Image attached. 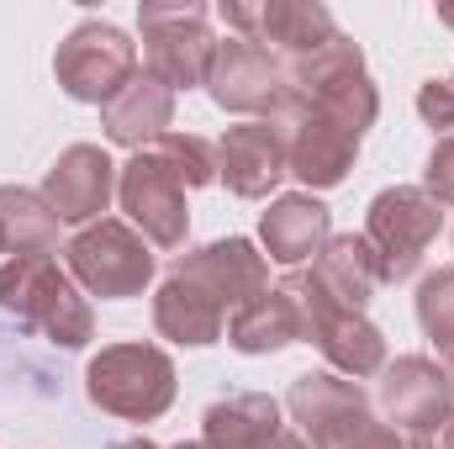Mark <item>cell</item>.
<instances>
[{
	"label": "cell",
	"mask_w": 454,
	"mask_h": 449,
	"mask_svg": "<svg viewBox=\"0 0 454 449\" xmlns=\"http://www.w3.org/2000/svg\"><path fill=\"white\" fill-rule=\"evenodd\" d=\"M407 449H454V413L428 423V429H418V434H407Z\"/></svg>",
	"instance_id": "28"
},
{
	"label": "cell",
	"mask_w": 454,
	"mask_h": 449,
	"mask_svg": "<svg viewBox=\"0 0 454 449\" xmlns=\"http://www.w3.org/2000/svg\"><path fill=\"white\" fill-rule=\"evenodd\" d=\"M439 21H444V27H454V5H444V11H439Z\"/></svg>",
	"instance_id": "31"
},
{
	"label": "cell",
	"mask_w": 454,
	"mask_h": 449,
	"mask_svg": "<svg viewBox=\"0 0 454 449\" xmlns=\"http://www.w3.org/2000/svg\"><path fill=\"white\" fill-rule=\"evenodd\" d=\"M444 212L439 201L423 191V185H391L370 201L364 212V243L380 264V286H396V280H412L428 243L439 238Z\"/></svg>",
	"instance_id": "7"
},
{
	"label": "cell",
	"mask_w": 454,
	"mask_h": 449,
	"mask_svg": "<svg viewBox=\"0 0 454 449\" xmlns=\"http://www.w3.org/2000/svg\"><path fill=\"white\" fill-rule=\"evenodd\" d=\"M418 116H423L434 132L454 138V69H450V75L423 80V91H418Z\"/></svg>",
	"instance_id": "26"
},
{
	"label": "cell",
	"mask_w": 454,
	"mask_h": 449,
	"mask_svg": "<svg viewBox=\"0 0 454 449\" xmlns=\"http://www.w3.org/2000/svg\"><path fill=\"white\" fill-rule=\"evenodd\" d=\"M423 191L439 201V207H454V138H439L428 164H423Z\"/></svg>",
	"instance_id": "27"
},
{
	"label": "cell",
	"mask_w": 454,
	"mask_h": 449,
	"mask_svg": "<svg viewBox=\"0 0 454 449\" xmlns=\"http://www.w3.org/2000/svg\"><path fill=\"white\" fill-rule=\"evenodd\" d=\"M270 122L280 127L291 175H296L307 191H333V185L348 180V169H354L364 138H354V132L339 127L333 116L312 112V106H301V101H291V96L280 101V112L270 116Z\"/></svg>",
	"instance_id": "11"
},
{
	"label": "cell",
	"mask_w": 454,
	"mask_h": 449,
	"mask_svg": "<svg viewBox=\"0 0 454 449\" xmlns=\"http://www.w3.org/2000/svg\"><path fill=\"white\" fill-rule=\"evenodd\" d=\"M286 434V407L270 391H232L207 407L201 445L207 449H264Z\"/></svg>",
	"instance_id": "19"
},
{
	"label": "cell",
	"mask_w": 454,
	"mask_h": 449,
	"mask_svg": "<svg viewBox=\"0 0 454 449\" xmlns=\"http://www.w3.org/2000/svg\"><path fill=\"white\" fill-rule=\"evenodd\" d=\"M286 175H291L286 138H280V127L270 116L264 122H238V127L223 132V143H217V180L232 196L264 201Z\"/></svg>",
	"instance_id": "16"
},
{
	"label": "cell",
	"mask_w": 454,
	"mask_h": 449,
	"mask_svg": "<svg viewBox=\"0 0 454 449\" xmlns=\"http://www.w3.org/2000/svg\"><path fill=\"white\" fill-rule=\"evenodd\" d=\"M64 270L74 275V286L85 296H101V302H127V296H143L159 259H153V243L121 217H101V223L80 227L64 248Z\"/></svg>",
	"instance_id": "5"
},
{
	"label": "cell",
	"mask_w": 454,
	"mask_h": 449,
	"mask_svg": "<svg viewBox=\"0 0 454 449\" xmlns=\"http://www.w3.org/2000/svg\"><path fill=\"white\" fill-rule=\"evenodd\" d=\"M153 328L169 343H185V349H207L227 334V312L191 280L180 275H164V286L153 291Z\"/></svg>",
	"instance_id": "20"
},
{
	"label": "cell",
	"mask_w": 454,
	"mask_h": 449,
	"mask_svg": "<svg viewBox=\"0 0 454 449\" xmlns=\"http://www.w3.org/2000/svg\"><path fill=\"white\" fill-rule=\"evenodd\" d=\"M333 238V217L328 207L312 196V191H291V196H275L270 212L259 217V243H264V259L296 270L307 259L323 254V243Z\"/></svg>",
	"instance_id": "17"
},
{
	"label": "cell",
	"mask_w": 454,
	"mask_h": 449,
	"mask_svg": "<svg viewBox=\"0 0 454 449\" xmlns=\"http://www.w3.org/2000/svg\"><path fill=\"white\" fill-rule=\"evenodd\" d=\"M207 5L201 0H148L137 5V32H143V75H153L164 91H196L207 85L217 37L207 27Z\"/></svg>",
	"instance_id": "6"
},
{
	"label": "cell",
	"mask_w": 454,
	"mask_h": 449,
	"mask_svg": "<svg viewBox=\"0 0 454 449\" xmlns=\"http://www.w3.org/2000/svg\"><path fill=\"white\" fill-rule=\"evenodd\" d=\"M116 201H121L127 223L137 227L153 248H185V232H191L185 185L159 159V148H143V154H132L116 169Z\"/></svg>",
	"instance_id": "10"
},
{
	"label": "cell",
	"mask_w": 454,
	"mask_h": 449,
	"mask_svg": "<svg viewBox=\"0 0 454 449\" xmlns=\"http://www.w3.org/2000/svg\"><path fill=\"white\" fill-rule=\"evenodd\" d=\"M169 122H175V91H164L153 75H132L112 101L101 106L106 138H112L116 148H132V154L153 148L169 132Z\"/></svg>",
	"instance_id": "18"
},
{
	"label": "cell",
	"mask_w": 454,
	"mask_h": 449,
	"mask_svg": "<svg viewBox=\"0 0 454 449\" xmlns=\"http://www.w3.org/2000/svg\"><path fill=\"white\" fill-rule=\"evenodd\" d=\"M312 280L348 312H364L370 296L380 291V264L364 243V232H339L323 243V254L312 259Z\"/></svg>",
	"instance_id": "21"
},
{
	"label": "cell",
	"mask_w": 454,
	"mask_h": 449,
	"mask_svg": "<svg viewBox=\"0 0 454 449\" xmlns=\"http://www.w3.org/2000/svg\"><path fill=\"white\" fill-rule=\"evenodd\" d=\"M175 449H207V445H201V439H196V445H175ZM264 449H307V439H301V434H296V429H291V423H286V434H280V439H275V445H264Z\"/></svg>",
	"instance_id": "29"
},
{
	"label": "cell",
	"mask_w": 454,
	"mask_h": 449,
	"mask_svg": "<svg viewBox=\"0 0 454 449\" xmlns=\"http://www.w3.org/2000/svg\"><path fill=\"white\" fill-rule=\"evenodd\" d=\"M286 91H291V85H286V64H280L270 48H259V43H248V37H232V32L217 43L212 69H207V96H212L223 112L264 122V116L280 112Z\"/></svg>",
	"instance_id": "12"
},
{
	"label": "cell",
	"mask_w": 454,
	"mask_h": 449,
	"mask_svg": "<svg viewBox=\"0 0 454 449\" xmlns=\"http://www.w3.org/2000/svg\"><path fill=\"white\" fill-rule=\"evenodd\" d=\"M227 343L238 354H280L286 343H301V323H296L291 296L275 286V291L254 296L248 307H238L227 318Z\"/></svg>",
	"instance_id": "22"
},
{
	"label": "cell",
	"mask_w": 454,
	"mask_h": 449,
	"mask_svg": "<svg viewBox=\"0 0 454 449\" xmlns=\"http://www.w3.org/2000/svg\"><path fill=\"white\" fill-rule=\"evenodd\" d=\"M132 75H137V43L112 21H80L53 53L59 91L85 106H106Z\"/></svg>",
	"instance_id": "8"
},
{
	"label": "cell",
	"mask_w": 454,
	"mask_h": 449,
	"mask_svg": "<svg viewBox=\"0 0 454 449\" xmlns=\"http://www.w3.org/2000/svg\"><path fill=\"white\" fill-rule=\"evenodd\" d=\"M169 275L201 286L227 318H232L238 307H248L254 296L270 291V264H264V254H259L248 238H217V243H207V248H191V254H180V259L169 264Z\"/></svg>",
	"instance_id": "13"
},
{
	"label": "cell",
	"mask_w": 454,
	"mask_h": 449,
	"mask_svg": "<svg viewBox=\"0 0 454 449\" xmlns=\"http://www.w3.org/2000/svg\"><path fill=\"white\" fill-rule=\"evenodd\" d=\"M53 248H59V217L43 201V191L0 185V254L27 259V254H53Z\"/></svg>",
	"instance_id": "23"
},
{
	"label": "cell",
	"mask_w": 454,
	"mask_h": 449,
	"mask_svg": "<svg viewBox=\"0 0 454 449\" xmlns=\"http://www.w3.org/2000/svg\"><path fill=\"white\" fill-rule=\"evenodd\" d=\"M180 375L159 343H106L85 365V397L127 423H153L175 407Z\"/></svg>",
	"instance_id": "3"
},
{
	"label": "cell",
	"mask_w": 454,
	"mask_h": 449,
	"mask_svg": "<svg viewBox=\"0 0 454 449\" xmlns=\"http://www.w3.org/2000/svg\"><path fill=\"white\" fill-rule=\"evenodd\" d=\"M418 323L434 338L439 365L454 375V264L423 275V286H418Z\"/></svg>",
	"instance_id": "24"
},
{
	"label": "cell",
	"mask_w": 454,
	"mask_h": 449,
	"mask_svg": "<svg viewBox=\"0 0 454 449\" xmlns=\"http://www.w3.org/2000/svg\"><path fill=\"white\" fill-rule=\"evenodd\" d=\"M153 148H159V159L180 175L185 191L217 180V143H207V138H196V132H164Z\"/></svg>",
	"instance_id": "25"
},
{
	"label": "cell",
	"mask_w": 454,
	"mask_h": 449,
	"mask_svg": "<svg viewBox=\"0 0 454 449\" xmlns=\"http://www.w3.org/2000/svg\"><path fill=\"white\" fill-rule=\"evenodd\" d=\"M116 449H159L153 439H127V445H116Z\"/></svg>",
	"instance_id": "30"
},
{
	"label": "cell",
	"mask_w": 454,
	"mask_h": 449,
	"mask_svg": "<svg viewBox=\"0 0 454 449\" xmlns=\"http://www.w3.org/2000/svg\"><path fill=\"white\" fill-rule=\"evenodd\" d=\"M223 21L232 37L270 48L280 64H296L339 37L333 11L323 0H223Z\"/></svg>",
	"instance_id": "9"
},
{
	"label": "cell",
	"mask_w": 454,
	"mask_h": 449,
	"mask_svg": "<svg viewBox=\"0 0 454 449\" xmlns=\"http://www.w3.org/2000/svg\"><path fill=\"white\" fill-rule=\"evenodd\" d=\"M380 413L407 439L454 413V375L428 354H402L380 370Z\"/></svg>",
	"instance_id": "15"
},
{
	"label": "cell",
	"mask_w": 454,
	"mask_h": 449,
	"mask_svg": "<svg viewBox=\"0 0 454 449\" xmlns=\"http://www.w3.org/2000/svg\"><path fill=\"white\" fill-rule=\"evenodd\" d=\"M286 413L307 449H407V439L370 407L364 386L333 370L296 375L286 391Z\"/></svg>",
	"instance_id": "1"
},
{
	"label": "cell",
	"mask_w": 454,
	"mask_h": 449,
	"mask_svg": "<svg viewBox=\"0 0 454 449\" xmlns=\"http://www.w3.org/2000/svg\"><path fill=\"white\" fill-rule=\"evenodd\" d=\"M280 291H286L291 307H296L301 343H317L323 359L333 365V375L364 381V375H380V370H386V334H380L364 312L339 307V302L312 280V270H291V275L280 280Z\"/></svg>",
	"instance_id": "4"
},
{
	"label": "cell",
	"mask_w": 454,
	"mask_h": 449,
	"mask_svg": "<svg viewBox=\"0 0 454 449\" xmlns=\"http://www.w3.org/2000/svg\"><path fill=\"white\" fill-rule=\"evenodd\" d=\"M0 312H11L16 323H27L59 349H85L96 338V312L85 291L53 254H27L0 264Z\"/></svg>",
	"instance_id": "2"
},
{
	"label": "cell",
	"mask_w": 454,
	"mask_h": 449,
	"mask_svg": "<svg viewBox=\"0 0 454 449\" xmlns=\"http://www.w3.org/2000/svg\"><path fill=\"white\" fill-rule=\"evenodd\" d=\"M116 196V164L106 148L96 143H69L53 169L43 175V201L53 207V217L69 227H90L101 223V212Z\"/></svg>",
	"instance_id": "14"
}]
</instances>
